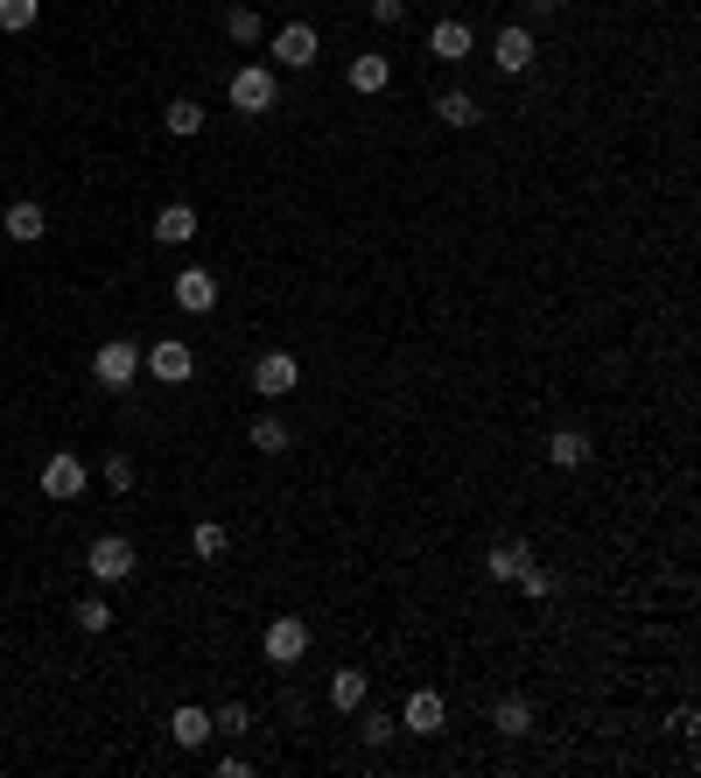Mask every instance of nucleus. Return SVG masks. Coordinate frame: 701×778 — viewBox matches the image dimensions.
Instances as JSON below:
<instances>
[{
	"mask_svg": "<svg viewBox=\"0 0 701 778\" xmlns=\"http://www.w3.org/2000/svg\"><path fill=\"white\" fill-rule=\"evenodd\" d=\"M224 99H232V112L260 120V112H274V106H281V85H274V70H267V64H239V70H232V85H224Z\"/></svg>",
	"mask_w": 701,
	"mask_h": 778,
	"instance_id": "1",
	"label": "nucleus"
},
{
	"mask_svg": "<svg viewBox=\"0 0 701 778\" xmlns=\"http://www.w3.org/2000/svg\"><path fill=\"white\" fill-rule=\"evenodd\" d=\"M134 372H141V344H134V337H106L99 358H91V379H99L106 393H127V386H134Z\"/></svg>",
	"mask_w": 701,
	"mask_h": 778,
	"instance_id": "2",
	"label": "nucleus"
},
{
	"mask_svg": "<svg viewBox=\"0 0 701 778\" xmlns=\"http://www.w3.org/2000/svg\"><path fill=\"white\" fill-rule=\"evenodd\" d=\"M141 365H147V372H155V379H162V386H183V379H189V372H197V351H189V344H183V337H155V344H147V351H141Z\"/></svg>",
	"mask_w": 701,
	"mask_h": 778,
	"instance_id": "3",
	"label": "nucleus"
},
{
	"mask_svg": "<svg viewBox=\"0 0 701 778\" xmlns=\"http://www.w3.org/2000/svg\"><path fill=\"white\" fill-rule=\"evenodd\" d=\"M91 484V470H85V457H70V449H56V457H43V498H56V505H70L78 491Z\"/></svg>",
	"mask_w": 701,
	"mask_h": 778,
	"instance_id": "4",
	"label": "nucleus"
},
{
	"mask_svg": "<svg viewBox=\"0 0 701 778\" xmlns=\"http://www.w3.org/2000/svg\"><path fill=\"white\" fill-rule=\"evenodd\" d=\"M85 568H91V582H127V576H134V540L99 534V540H91V555H85Z\"/></svg>",
	"mask_w": 701,
	"mask_h": 778,
	"instance_id": "5",
	"label": "nucleus"
},
{
	"mask_svg": "<svg viewBox=\"0 0 701 778\" xmlns=\"http://www.w3.org/2000/svg\"><path fill=\"white\" fill-rule=\"evenodd\" d=\"M260 653H267V667H295V659L309 653V624H302V617H267Z\"/></svg>",
	"mask_w": 701,
	"mask_h": 778,
	"instance_id": "6",
	"label": "nucleus"
},
{
	"mask_svg": "<svg viewBox=\"0 0 701 778\" xmlns=\"http://www.w3.org/2000/svg\"><path fill=\"white\" fill-rule=\"evenodd\" d=\"M534 56H540V43H534V29H499V43H491V64L505 70V78H526L534 70Z\"/></svg>",
	"mask_w": 701,
	"mask_h": 778,
	"instance_id": "7",
	"label": "nucleus"
},
{
	"mask_svg": "<svg viewBox=\"0 0 701 778\" xmlns=\"http://www.w3.org/2000/svg\"><path fill=\"white\" fill-rule=\"evenodd\" d=\"M442 723H449L442 694H435V688H414L407 709H401V730H407V736H442Z\"/></svg>",
	"mask_w": 701,
	"mask_h": 778,
	"instance_id": "8",
	"label": "nucleus"
},
{
	"mask_svg": "<svg viewBox=\"0 0 701 778\" xmlns=\"http://www.w3.org/2000/svg\"><path fill=\"white\" fill-rule=\"evenodd\" d=\"M316 50H324V35H316L309 22H288V29L274 35V64H288V70H309Z\"/></svg>",
	"mask_w": 701,
	"mask_h": 778,
	"instance_id": "9",
	"label": "nucleus"
},
{
	"mask_svg": "<svg viewBox=\"0 0 701 778\" xmlns=\"http://www.w3.org/2000/svg\"><path fill=\"white\" fill-rule=\"evenodd\" d=\"M168 295H176V309H189V316H211V309H218V281H211V267H183Z\"/></svg>",
	"mask_w": 701,
	"mask_h": 778,
	"instance_id": "10",
	"label": "nucleus"
},
{
	"mask_svg": "<svg viewBox=\"0 0 701 778\" xmlns=\"http://www.w3.org/2000/svg\"><path fill=\"white\" fill-rule=\"evenodd\" d=\"M295 379H302V365L288 351H260L253 358V393H267V401H274V393H295Z\"/></svg>",
	"mask_w": 701,
	"mask_h": 778,
	"instance_id": "11",
	"label": "nucleus"
},
{
	"mask_svg": "<svg viewBox=\"0 0 701 778\" xmlns=\"http://www.w3.org/2000/svg\"><path fill=\"white\" fill-rule=\"evenodd\" d=\"M470 50H478L470 22H435V29H428V56H435V64H463Z\"/></svg>",
	"mask_w": 701,
	"mask_h": 778,
	"instance_id": "12",
	"label": "nucleus"
},
{
	"mask_svg": "<svg viewBox=\"0 0 701 778\" xmlns=\"http://www.w3.org/2000/svg\"><path fill=\"white\" fill-rule=\"evenodd\" d=\"M365 694H372V673H365V667H337V673H330V709H337V715L365 709Z\"/></svg>",
	"mask_w": 701,
	"mask_h": 778,
	"instance_id": "13",
	"label": "nucleus"
},
{
	"mask_svg": "<svg viewBox=\"0 0 701 778\" xmlns=\"http://www.w3.org/2000/svg\"><path fill=\"white\" fill-rule=\"evenodd\" d=\"M168 736H176V744H183V750H204V744H211V736H218V730H211V715H204V709H197V701H183V709H176V715H168Z\"/></svg>",
	"mask_w": 701,
	"mask_h": 778,
	"instance_id": "14",
	"label": "nucleus"
},
{
	"mask_svg": "<svg viewBox=\"0 0 701 778\" xmlns=\"http://www.w3.org/2000/svg\"><path fill=\"white\" fill-rule=\"evenodd\" d=\"M547 463H555V470H582V463H590V435H582V428H555V435H547Z\"/></svg>",
	"mask_w": 701,
	"mask_h": 778,
	"instance_id": "15",
	"label": "nucleus"
},
{
	"mask_svg": "<svg viewBox=\"0 0 701 778\" xmlns=\"http://www.w3.org/2000/svg\"><path fill=\"white\" fill-rule=\"evenodd\" d=\"M393 85V56H379V50H365V56H351V91H386Z\"/></svg>",
	"mask_w": 701,
	"mask_h": 778,
	"instance_id": "16",
	"label": "nucleus"
},
{
	"mask_svg": "<svg viewBox=\"0 0 701 778\" xmlns=\"http://www.w3.org/2000/svg\"><path fill=\"white\" fill-rule=\"evenodd\" d=\"M155 239L162 245H189V239H197V211H189V204H162V211H155Z\"/></svg>",
	"mask_w": 701,
	"mask_h": 778,
	"instance_id": "17",
	"label": "nucleus"
},
{
	"mask_svg": "<svg viewBox=\"0 0 701 778\" xmlns=\"http://www.w3.org/2000/svg\"><path fill=\"white\" fill-rule=\"evenodd\" d=\"M491 730H499V736H526V730H534V701H526V694H505L499 709H491Z\"/></svg>",
	"mask_w": 701,
	"mask_h": 778,
	"instance_id": "18",
	"label": "nucleus"
},
{
	"mask_svg": "<svg viewBox=\"0 0 701 778\" xmlns=\"http://www.w3.org/2000/svg\"><path fill=\"white\" fill-rule=\"evenodd\" d=\"M526 561H534V547H526V540H499V547H491V555H484L491 582H513V576H519Z\"/></svg>",
	"mask_w": 701,
	"mask_h": 778,
	"instance_id": "19",
	"label": "nucleus"
},
{
	"mask_svg": "<svg viewBox=\"0 0 701 778\" xmlns=\"http://www.w3.org/2000/svg\"><path fill=\"white\" fill-rule=\"evenodd\" d=\"M0 224H8V239H22V245H35V239H43V204H35V197H22V204H8V218H0Z\"/></svg>",
	"mask_w": 701,
	"mask_h": 778,
	"instance_id": "20",
	"label": "nucleus"
},
{
	"mask_svg": "<svg viewBox=\"0 0 701 778\" xmlns=\"http://www.w3.org/2000/svg\"><path fill=\"white\" fill-rule=\"evenodd\" d=\"M435 120H442V127H478L484 112H478L470 91H442V99H435Z\"/></svg>",
	"mask_w": 701,
	"mask_h": 778,
	"instance_id": "21",
	"label": "nucleus"
},
{
	"mask_svg": "<svg viewBox=\"0 0 701 778\" xmlns=\"http://www.w3.org/2000/svg\"><path fill=\"white\" fill-rule=\"evenodd\" d=\"M245 442H253V449H267V457H281V449H288V421H274V414H253Z\"/></svg>",
	"mask_w": 701,
	"mask_h": 778,
	"instance_id": "22",
	"label": "nucleus"
},
{
	"mask_svg": "<svg viewBox=\"0 0 701 778\" xmlns=\"http://www.w3.org/2000/svg\"><path fill=\"white\" fill-rule=\"evenodd\" d=\"M162 127H168V134H197V127H204V106H197V99H168V106H162Z\"/></svg>",
	"mask_w": 701,
	"mask_h": 778,
	"instance_id": "23",
	"label": "nucleus"
},
{
	"mask_svg": "<svg viewBox=\"0 0 701 778\" xmlns=\"http://www.w3.org/2000/svg\"><path fill=\"white\" fill-rule=\"evenodd\" d=\"M260 29H267V22H260V8H232V14H224V35H232L239 50H253Z\"/></svg>",
	"mask_w": 701,
	"mask_h": 778,
	"instance_id": "24",
	"label": "nucleus"
},
{
	"mask_svg": "<svg viewBox=\"0 0 701 778\" xmlns=\"http://www.w3.org/2000/svg\"><path fill=\"white\" fill-rule=\"evenodd\" d=\"M35 14H43V0H0V29H8V35L35 29Z\"/></svg>",
	"mask_w": 701,
	"mask_h": 778,
	"instance_id": "25",
	"label": "nucleus"
},
{
	"mask_svg": "<svg viewBox=\"0 0 701 778\" xmlns=\"http://www.w3.org/2000/svg\"><path fill=\"white\" fill-rule=\"evenodd\" d=\"M189 547H197L204 561H218V555H224V547H232V540H224V526H218V519H197V534H189Z\"/></svg>",
	"mask_w": 701,
	"mask_h": 778,
	"instance_id": "26",
	"label": "nucleus"
},
{
	"mask_svg": "<svg viewBox=\"0 0 701 778\" xmlns=\"http://www.w3.org/2000/svg\"><path fill=\"white\" fill-rule=\"evenodd\" d=\"M358 736H365V744L379 750V744H393V736H401V723H393V715H386V709H372V715H365V723H358Z\"/></svg>",
	"mask_w": 701,
	"mask_h": 778,
	"instance_id": "27",
	"label": "nucleus"
},
{
	"mask_svg": "<svg viewBox=\"0 0 701 778\" xmlns=\"http://www.w3.org/2000/svg\"><path fill=\"white\" fill-rule=\"evenodd\" d=\"M211 730H218V736H245V730H253V709H239V701H224Z\"/></svg>",
	"mask_w": 701,
	"mask_h": 778,
	"instance_id": "28",
	"label": "nucleus"
},
{
	"mask_svg": "<svg viewBox=\"0 0 701 778\" xmlns=\"http://www.w3.org/2000/svg\"><path fill=\"white\" fill-rule=\"evenodd\" d=\"M513 582H519V590L534 596V603H540V596H555V576H547V568H534V561H526V568H519Z\"/></svg>",
	"mask_w": 701,
	"mask_h": 778,
	"instance_id": "29",
	"label": "nucleus"
},
{
	"mask_svg": "<svg viewBox=\"0 0 701 778\" xmlns=\"http://www.w3.org/2000/svg\"><path fill=\"white\" fill-rule=\"evenodd\" d=\"M78 624H85V632H106V624H112L106 596H85V603H78Z\"/></svg>",
	"mask_w": 701,
	"mask_h": 778,
	"instance_id": "30",
	"label": "nucleus"
},
{
	"mask_svg": "<svg viewBox=\"0 0 701 778\" xmlns=\"http://www.w3.org/2000/svg\"><path fill=\"white\" fill-rule=\"evenodd\" d=\"M106 484H112V491H134V463H127V457H106Z\"/></svg>",
	"mask_w": 701,
	"mask_h": 778,
	"instance_id": "31",
	"label": "nucleus"
},
{
	"mask_svg": "<svg viewBox=\"0 0 701 778\" xmlns=\"http://www.w3.org/2000/svg\"><path fill=\"white\" fill-rule=\"evenodd\" d=\"M694 723H701V715H694V709H688V701H680V709H673V715H667V730H673V736H694Z\"/></svg>",
	"mask_w": 701,
	"mask_h": 778,
	"instance_id": "32",
	"label": "nucleus"
},
{
	"mask_svg": "<svg viewBox=\"0 0 701 778\" xmlns=\"http://www.w3.org/2000/svg\"><path fill=\"white\" fill-rule=\"evenodd\" d=\"M401 14H407V0H372V22H386V29H393Z\"/></svg>",
	"mask_w": 701,
	"mask_h": 778,
	"instance_id": "33",
	"label": "nucleus"
}]
</instances>
